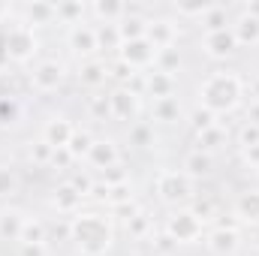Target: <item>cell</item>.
I'll use <instances>...</instances> for the list:
<instances>
[{
	"instance_id": "obj_18",
	"label": "cell",
	"mask_w": 259,
	"mask_h": 256,
	"mask_svg": "<svg viewBox=\"0 0 259 256\" xmlns=\"http://www.w3.org/2000/svg\"><path fill=\"white\" fill-rule=\"evenodd\" d=\"M232 217L244 226H259V187H247L235 196L232 202Z\"/></svg>"
},
{
	"instance_id": "obj_16",
	"label": "cell",
	"mask_w": 259,
	"mask_h": 256,
	"mask_svg": "<svg viewBox=\"0 0 259 256\" xmlns=\"http://www.w3.org/2000/svg\"><path fill=\"white\" fill-rule=\"evenodd\" d=\"M214 169H217L214 154H205V151H199V148H190V151L181 157V172H184L190 181H205V178H211Z\"/></svg>"
},
{
	"instance_id": "obj_25",
	"label": "cell",
	"mask_w": 259,
	"mask_h": 256,
	"mask_svg": "<svg viewBox=\"0 0 259 256\" xmlns=\"http://www.w3.org/2000/svg\"><path fill=\"white\" fill-rule=\"evenodd\" d=\"M226 142H229V133H226L223 124H214V127L205 130V133H196V148L205 151V154H217V151H223Z\"/></svg>"
},
{
	"instance_id": "obj_30",
	"label": "cell",
	"mask_w": 259,
	"mask_h": 256,
	"mask_svg": "<svg viewBox=\"0 0 259 256\" xmlns=\"http://www.w3.org/2000/svg\"><path fill=\"white\" fill-rule=\"evenodd\" d=\"M127 142L133 148H154L157 130H154L151 121H136V124H130V130H127Z\"/></svg>"
},
{
	"instance_id": "obj_7",
	"label": "cell",
	"mask_w": 259,
	"mask_h": 256,
	"mask_svg": "<svg viewBox=\"0 0 259 256\" xmlns=\"http://www.w3.org/2000/svg\"><path fill=\"white\" fill-rule=\"evenodd\" d=\"M66 49L81 61H91V58H100V46H97V27L94 21H81V24H72L66 27V36H64Z\"/></svg>"
},
{
	"instance_id": "obj_17",
	"label": "cell",
	"mask_w": 259,
	"mask_h": 256,
	"mask_svg": "<svg viewBox=\"0 0 259 256\" xmlns=\"http://www.w3.org/2000/svg\"><path fill=\"white\" fill-rule=\"evenodd\" d=\"M75 78H78L81 88H88V91H94V94L103 91L106 81L112 78V75H109V61H103V58L81 61V64H78V72H75Z\"/></svg>"
},
{
	"instance_id": "obj_19",
	"label": "cell",
	"mask_w": 259,
	"mask_h": 256,
	"mask_svg": "<svg viewBox=\"0 0 259 256\" xmlns=\"http://www.w3.org/2000/svg\"><path fill=\"white\" fill-rule=\"evenodd\" d=\"M181 121H187V112H184L178 97H166V100H154L151 103V124L172 127V124H181Z\"/></svg>"
},
{
	"instance_id": "obj_22",
	"label": "cell",
	"mask_w": 259,
	"mask_h": 256,
	"mask_svg": "<svg viewBox=\"0 0 259 256\" xmlns=\"http://www.w3.org/2000/svg\"><path fill=\"white\" fill-rule=\"evenodd\" d=\"M232 33H235L238 49H259V18L256 15L238 12L232 18Z\"/></svg>"
},
{
	"instance_id": "obj_24",
	"label": "cell",
	"mask_w": 259,
	"mask_h": 256,
	"mask_svg": "<svg viewBox=\"0 0 259 256\" xmlns=\"http://www.w3.org/2000/svg\"><path fill=\"white\" fill-rule=\"evenodd\" d=\"M175 88H178V78L175 75H166V72H145V97L151 100H166V97H175Z\"/></svg>"
},
{
	"instance_id": "obj_9",
	"label": "cell",
	"mask_w": 259,
	"mask_h": 256,
	"mask_svg": "<svg viewBox=\"0 0 259 256\" xmlns=\"http://www.w3.org/2000/svg\"><path fill=\"white\" fill-rule=\"evenodd\" d=\"M109 106H112V121H121V124H136L145 109L142 97L136 91H130L127 84H115L109 91Z\"/></svg>"
},
{
	"instance_id": "obj_8",
	"label": "cell",
	"mask_w": 259,
	"mask_h": 256,
	"mask_svg": "<svg viewBox=\"0 0 259 256\" xmlns=\"http://www.w3.org/2000/svg\"><path fill=\"white\" fill-rule=\"evenodd\" d=\"M118 61L127 64L133 72H151L154 64H157V49L148 36L142 39H130V42H121L118 49Z\"/></svg>"
},
{
	"instance_id": "obj_3",
	"label": "cell",
	"mask_w": 259,
	"mask_h": 256,
	"mask_svg": "<svg viewBox=\"0 0 259 256\" xmlns=\"http://www.w3.org/2000/svg\"><path fill=\"white\" fill-rule=\"evenodd\" d=\"M154 193L166 208H187L196 199V181H190L181 169H160L154 178Z\"/></svg>"
},
{
	"instance_id": "obj_12",
	"label": "cell",
	"mask_w": 259,
	"mask_h": 256,
	"mask_svg": "<svg viewBox=\"0 0 259 256\" xmlns=\"http://www.w3.org/2000/svg\"><path fill=\"white\" fill-rule=\"evenodd\" d=\"M84 163H88V169L91 172H109L112 166H118L121 163V148H118V142L115 139H94V145H91V151H88V157H84Z\"/></svg>"
},
{
	"instance_id": "obj_23",
	"label": "cell",
	"mask_w": 259,
	"mask_h": 256,
	"mask_svg": "<svg viewBox=\"0 0 259 256\" xmlns=\"http://www.w3.org/2000/svg\"><path fill=\"white\" fill-rule=\"evenodd\" d=\"M88 15L94 18V24H121V18L127 15V3H121V0H94V3H88Z\"/></svg>"
},
{
	"instance_id": "obj_14",
	"label": "cell",
	"mask_w": 259,
	"mask_h": 256,
	"mask_svg": "<svg viewBox=\"0 0 259 256\" xmlns=\"http://www.w3.org/2000/svg\"><path fill=\"white\" fill-rule=\"evenodd\" d=\"M15 21L36 30V27H46V24H55L58 21V9L55 3H21L15 6Z\"/></svg>"
},
{
	"instance_id": "obj_21",
	"label": "cell",
	"mask_w": 259,
	"mask_h": 256,
	"mask_svg": "<svg viewBox=\"0 0 259 256\" xmlns=\"http://www.w3.org/2000/svg\"><path fill=\"white\" fill-rule=\"evenodd\" d=\"M81 202H84V196L75 190L69 181L58 184V187L52 190V208H55L58 214H64L66 220H69V217H75V214L81 211Z\"/></svg>"
},
{
	"instance_id": "obj_15",
	"label": "cell",
	"mask_w": 259,
	"mask_h": 256,
	"mask_svg": "<svg viewBox=\"0 0 259 256\" xmlns=\"http://www.w3.org/2000/svg\"><path fill=\"white\" fill-rule=\"evenodd\" d=\"M72 133H75V124H72L66 115H52L49 121H42L39 139H42L46 145H52L55 151H64L66 145H69V139H72Z\"/></svg>"
},
{
	"instance_id": "obj_40",
	"label": "cell",
	"mask_w": 259,
	"mask_h": 256,
	"mask_svg": "<svg viewBox=\"0 0 259 256\" xmlns=\"http://www.w3.org/2000/svg\"><path fill=\"white\" fill-rule=\"evenodd\" d=\"M18 256H49V244H18Z\"/></svg>"
},
{
	"instance_id": "obj_5",
	"label": "cell",
	"mask_w": 259,
	"mask_h": 256,
	"mask_svg": "<svg viewBox=\"0 0 259 256\" xmlns=\"http://www.w3.org/2000/svg\"><path fill=\"white\" fill-rule=\"evenodd\" d=\"M66 78H69V69H66V64L58 61V58H39L36 64L30 66V72H27V84H30V91L39 94V97L58 94L66 84Z\"/></svg>"
},
{
	"instance_id": "obj_41",
	"label": "cell",
	"mask_w": 259,
	"mask_h": 256,
	"mask_svg": "<svg viewBox=\"0 0 259 256\" xmlns=\"http://www.w3.org/2000/svg\"><path fill=\"white\" fill-rule=\"evenodd\" d=\"M244 94H247L250 103H259V75L250 78V81H244Z\"/></svg>"
},
{
	"instance_id": "obj_20",
	"label": "cell",
	"mask_w": 259,
	"mask_h": 256,
	"mask_svg": "<svg viewBox=\"0 0 259 256\" xmlns=\"http://www.w3.org/2000/svg\"><path fill=\"white\" fill-rule=\"evenodd\" d=\"M27 214L15 205H0V241L6 244H18L21 241V229H24Z\"/></svg>"
},
{
	"instance_id": "obj_33",
	"label": "cell",
	"mask_w": 259,
	"mask_h": 256,
	"mask_svg": "<svg viewBox=\"0 0 259 256\" xmlns=\"http://www.w3.org/2000/svg\"><path fill=\"white\" fill-rule=\"evenodd\" d=\"M55 9H58V24L72 27L88 21V3H55Z\"/></svg>"
},
{
	"instance_id": "obj_1",
	"label": "cell",
	"mask_w": 259,
	"mask_h": 256,
	"mask_svg": "<svg viewBox=\"0 0 259 256\" xmlns=\"http://www.w3.org/2000/svg\"><path fill=\"white\" fill-rule=\"evenodd\" d=\"M115 220L103 211H78L69 217V241L78 256H106L115 247Z\"/></svg>"
},
{
	"instance_id": "obj_42",
	"label": "cell",
	"mask_w": 259,
	"mask_h": 256,
	"mask_svg": "<svg viewBox=\"0 0 259 256\" xmlns=\"http://www.w3.org/2000/svg\"><path fill=\"white\" fill-rule=\"evenodd\" d=\"M241 157H244V163H250L253 169H259V148H244Z\"/></svg>"
},
{
	"instance_id": "obj_35",
	"label": "cell",
	"mask_w": 259,
	"mask_h": 256,
	"mask_svg": "<svg viewBox=\"0 0 259 256\" xmlns=\"http://www.w3.org/2000/svg\"><path fill=\"white\" fill-rule=\"evenodd\" d=\"M181 49L178 46H169V49H160L157 52V64H154V69L157 72H166V75H175L178 69H181Z\"/></svg>"
},
{
	"instance_id": "obj_4",
	"label": "cell",
	"mask_w": 259,
	"mask_h": 256,
	"mask_svg": "<svg viewBox=\"0 0 259 256\" xmlns=\"http://www.w3.org/2000/svg\"><path fill=\"white\" fill-rule=\"evenodd\" d=\"M163 235L175 244V247H184V244H199L205 238V220L196 214L193 208H175L169 211L166 223H163Z\"/></svg>"
},
{
	"instance_id": "obj_6",
	"label": "cell",
	"mask_w": 259,
	"mask_h": 256,
	"mask_svg": "<svg viewBox=\"0 0 259 256\" xmlns=\"http://www.w3.org/2000/svg\"><path fill=\"white\" fill-rule=\"evenodd\" d=\"M3 36H6V58H9V64L27 66L39 55V36H36V30L12 21V27L9 24L3 27Z\"/></svg>"
},
{
	"instance_id": "obj_13",
	"label": "cell",
	"mask_w": 259,
	"mask_h": 256,
	"mask_svg": "<svg viewBox=\"0 0 259 256\" xmlns=\"http://www.w3.org/2000/svg\"><path fill=\"white\" fill-rule=\"evenodd\" d=\"M145 36H148V39L154 42V49L160 52V49L178 46L181 30H178V21H175L172 15H151V18H148V30H145Z\"/></svg>"
},
{
	"instance_id": "obj_38",
	"label": "cell",
	"mask_w": 259,
	"mask_h": 256,
	"mask_svg": "<svg viewBox=\"0 0 259 256\" xmlns=\"http://www.w3.org/2000/svg\"><path fill=\"white\" fill-rule=\"evenodd\" d=\"M235 145H238V151H244V148H259V127L256 124L241 121L238 136H235Z\"/></svg>"
},
{
	"instance_id": "obj_11",
	"label": "cell",
	"mask_w": 259,
	"mask_h": 256,
	"mask_svg": "<svg viewBox=\"0 0 259 256\" xmlns=\"http://www.w3.org/2000/svg\"><path fill=\"white\" fill-rule=\"evenodd\" d=\"M205 250L211 256H235L241 250V232L238 226H214L211 232H205Z\"/></svg>"
},
{
	"instance_id": "obj_44",
	"label": "cell",
	"mask_w": 259,
	"mask_h": 256,
	"mask_svg": "<svg viewBox=\"0 0 259 256\" xmlns=\"http://www.w3.org/2000/svg\"><path fill=\"white\" fill-rule=\"evenodd\" d=\"M250 244L259 250V226H253V229H250Z\"/></svg>"
},
{
	"instance_id": "obj_26",
	"label": "cell",
	"mask_w": 259,
	"mask_h": 256,
	"mask_svg": "<svg viewBox=\"0 0 259 256\" xmlns=\"http://www.w3.org/2000/svg\"><path fill=\"white\" fill-rule=\"evenodd\" d=\"M21 115H24V106L15 94H0V127H18L21 124Z\"/></svg>"
},
{
	"instance_id": "obj_39",
	"label": "cell",
	"mask_w": 259,
	"mask_h": 256,
	"mask_svg": "<svg viewBox=\"0 0 259 256\" xmlns=\"http://www.w3.org/2000/svg\"><path fill=\"white\" fill-rule=\"evenodd\" d=\"M127 229H130V238H145V235L154 232V220H151L148 214H133Z\"/></svg>"
},
{
	"instance_id": "obj_34",
	"label": "cell",
	"mask_w": 259,
	"mask_h": 256,
	"mask_svg": "<svg viewBox=\"0 0 259 256\" xmlns=\"http://www.w3.org/2000/svg\"><path fill=\"white\" fill-rule=\"evenodd\" d=\"M97 27V46H100V55L106 52H115L121 49V33H118V24H94Z\"/></svg>"
},
{
	"instance_id": "obj_29",
	"label": "cell",
	"mask_w": 259,
	"mask_h": 256,
	"mask_svg": "<svg viewBox=\"0 0 259 256\" xmlns=\"http://www.w3.org/2000/svg\"><path fill=\"white\" fill-rule=\"evenodd\" d=\"M84 112H88V121H94V124H106V121H112L109 94H103V91L91 94V97H88V103H84Z\"/></svg>"
},
{
	"instance_id": "obj_37",
	"label": "cell",
	"mask_w": 259,
	"mask_h": 256,
	"mask_svg": "<svg viewBox=\"0 0 259 256\" xmlns=\"http://www.w3.org/2000/svg\"><path fill=\"white\" fill-rule=\"evenodd\" d=\"M187 124H190V130H193V136H196V133H205V130H211L214 124H220V118L214 112L202 109V106H193L187 112Z\"/></svg>"
},
{
	"instance_id": "obj_10",
	"label": "cell",
	"mask_w": 259,
	"mask_h": 256,
	"mask_svg": "<svg viewBox=\"0 0 259 256\" xmlns=\"http://www.w3.org/2000/svg\"><path fill=\"white\" fill-rule=\"evenodd\" d=\"M199 49H202V55H205L208 61H229V58L238 55V42H235L232 27L217 30V33H202Z\"/></svg>"
},
{
	"instance_id": "obj_31",
	"label": "cell",
	"mask_w": 259,
	"mask_h": 256,
	"mask_svg": "<svg viewBox=\"0 0 259 256\" xmlns=\"http://www.w3.org/2000/svg\"><path fill=\"white\" fill-rule=\"evenodd\" d=\"M55 148L52 145H46L42 139H36V142H30L27 145V160L33 163V169H52L55 166Z\"/></svg>"
},
{
	"instance_id": "obj_28",
	"label": "cell",
	"mask_w": 259,
	"mask_h": 256,
	"mask_svg": "<svg viewBox=\"0 0 259 256\" xmlns=\"http://www.w3.org/2000/svg\"><path fill=\"white\" fill-rule=\"evenodd\" d=\"M52 232H49V223L42 217H30L24 220V229H21V241L18 244H49Z\"/></svg>"
},
{
	"instance_id": "obj_27",
	"label": "cell",
	"mask_w": 259,
	"mask_h": 256,
	"mask_svg": "<svg viewBox=\"0 0 259 256\" xmlns=\"http://www.w3.org/2000/svg\"><path fill=\"white\" fill-rule=\"evenodd\" d=\"M199 27H202V33H217V30H226V27H232V15H229V9L226 6H208V12L202 15V21H199Z\"/></svg>"
},
{
	"instance_id": "obj_43",
	"label": "cell",
	"mask_w": 259,
	"mask_h": 256,
	"mask_svg": "<svg viewBox=\"0 0 259 256\" xmlns=\"http://www.w3.org/2000/svg\"><path fill=\"white\" fill-rule=\"evenodd\" d=\"M244 121H247V124H256V127H259V103H250V106H247Z\"/></svg>"
},
{
	"instance_id": "obj_2",
	"label": "cell",
	"mask_w": 259,
	"mask_h": 256,
	"mask_svg": "<svg viewBox=\"0 0 259 256\" xmlns=\"http://www.w3.org/2000/svg\"><path fill=\"white\" fill-rule=\"evenodd\" d=\"M244 100V78L235 69H214L196 84V106L214 112L217 118L232 115Z\"/></svg>"
},
{
	"instance_id": "obj_36",
	"label": "cell",
	"mask_w": 259,
	"mask_h": 256,
	"mask_svg": "<svg viewBox=\"0 0 259 256\" xmlns=\"http://www.w3.org/2000/svg\"><path fill=\"white\" fill-rule=\"evenodd\" d=\"M94 133L91 130H78L75 127V133H72V139H69V145H66V151H69V157L72 160H84L88 157V151H91V145H94Z\"/></svg>"
},
{
	"instance_id": "obj_32",
	"label": "cell",
	"mask_w": 259,
	"mask_h": 256,
	"mask_svg": "<svg viewBox=\"0 0 259 256\" xmlns=\"http://www.w3.org/2000/svg\"><path fill=\"white\" fill-rule=\"evenodd\" d=\"M21 193V175L12 163H0V199H15Z\"/></svg>"
}]
</instances>
